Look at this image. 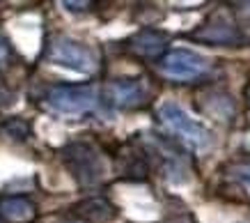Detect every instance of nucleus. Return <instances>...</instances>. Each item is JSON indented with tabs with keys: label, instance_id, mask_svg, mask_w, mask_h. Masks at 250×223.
Returning <instances> with one entry per match:
<instances>
[{
	"label": "nucleus",
	"instance_id": "20e7f679",
	"mask_svg": "<svg viewBox=\"0 0 250 223\" xmlns=\"http://www.w3.org/2000/svg\"><path fill=\"white\" fill-rule=\"evenodd\" d=\"M159 71L172 81H195L209 71V60L188 48H172L159 60Z\"/></svg>",
	"mask_w": 250,
	"mask_h": 223
},
{
	"label": "nucleus",
	"instance_id": "6e6552de",
	"mask_svg": "<svg viewBox=\"0 0 250 223\" xmlns=\"http://www.w3.org/2000/svg\"><path fill=\"white\" fill-rule=\"evenodd\" d=\"M129 48L133 53L143 55V58H156L166 48V35L156 30H143L131 39Z\"/></svg>",
	"mask_w": 250,
	"mask_h": 223
},
{
	"label": "nucleus",
	"instance_id": "423d86ee",
	"mask_svg": "<svg viewBox=\"0 0 250 223\" xmlns=\"http://www.w3.org/2000/svg\"><path fill=\"white\" fill-rule=\"evenodd\" d=\"M147 94H149V90H147L145 81H140V78H136V81H117V83H113L108 88L110 104H115L120 108L140 106V104H145Z\"/></svg>",
	"mask_w": 250,
	"mask_h": 223
},
{
	"label": "nucleus",
	"instance_id": "0eeeda50",
	"mask_svg": "<svg viewBox=\"0 0 250 223\" xmlns=\"http://www.w3.org/2000/svg\"><path fill=\"white\" fill-rule=\"evenodd\" d=\"M195 37L207 44H236V42H241V32L229 21H223L220 16H216L195 32Z\"/></svg>",
	"mask_w": 250,
	"mask_h": 223
},
{
	"label": "nucleus",
	"instance_id": "9b49d317",
	"mask_svg": "<svg viewBox=\"0 0 250 223\" xmlns=\"http://www.w3.org/2000/svg\"><path fill=\"white\" fill-rule=\"evenodd\" d=\"M234 175L241 179L243 184L250 186V163H243V166H236L234 168Z\"/></svg>",
	"mask_w": 250,
	"mask_h": 223
},
{
	"label": "nucleus",
	"instance_id": "f257e3e1",
	"mask_svg": "<svg viewBox=\"0 0 250 223\" xmlns=\"http://www.w3.org/2000/svg\"><path fill=\"white\" fill-rule=\"evenodd\" d=\"M159 117L167 129L177 134L182 140H186L190 147L205 150V147L211 145V131L207 129L205 124L193 120L177 101H163L159 106Z\"/></svg>",
	"mask_w": 250,
	"mask_h": 223
},
{
	"label": "nucleus",
	"instance_id": "39448f33",
	"mask_svg": "<svg viewBox=\"0 0 250 223\" xmlns=\"http://www.w3.org/2000/svg\"><path fill=\"white\" fill-rule=\"evenodd\" d=\"M62 154H64L62 159L67 163V168L71 170V175L76 177L81 184H94L106 173L104 161H101V154L94 147L87 145V143H74Z\"/></svg>",
	"mask_w": 250,
	"mask_h": 223
},
{
	"label": "nucleus",
	"instance_id": "f03ea898",
	"mask_svg": "<svg viewBox=\"0 0 250 223\" xmlns=\"http://www.w3.org/2000/svg\"><path fill=\"white\" fill-rule=\"evenodd\" d=\"M48 60L78 74H92L99 65L94 48L74 37H62V35L48 44Z\"/></svg>",
	"mask_w": 250,
	"mask_h": 223
},
{
	"label": "nucleus",
	"instance_id": "7ed1b4c3",
	"mask_svg": "<svg viewBox=\"0 0 250 223\" xmlns=\"http://www.w3.org/2000/svg\"><path fill=\"white\" fill-rule=\"evenodd\" d=\"M46 104L64 115H83L99 106V90L94 85H58L48 92Z\"/></svg>",
	"mask_w": 250,
	"mask_h": 223
},
{
	"label": "nucleus",
	"instance_id": "ddd939ff",
	"mask_svg": "<svg viewBox=\"0 0 250 223\" xmlns=\"http://www.w3.org/2000/svg\"><path fill=\"white\" fill-rule=\"evenodd\" d=\"M246 94H248V101H250V88H248V90H246Z\"/></svg>",
	"mask_w": 250,
	"mask_h": 223
},
{
	"label": "nucleus",
	"instance_id": "1a4fd4ad",
	"mask_svg": "<svg viewBox=\"0 0 250 223\" xmlns=\"http://www.w3.org/2000/svg\"><path fill=\"white\" fill-rule=\"evenodd\" d=\"M0 214L9 221H28L35 216V205L25 198H7L0 202Z\"/></svg>",
	"mask_w": 250,
	"mask_h": 223
},
{
	"label": "nucleus",
	"instance_id": "9d476101",
	"mask_svg": "<svg viewBox=\"0 0 250 223\" xmlns=\"http://www.w3.org/2000/svg\"><path fill=\"white\" fill-rule=\"evenodd\" d=\"M78 209H81V214H83L85 219H90V221H110L115 216V207L101 198L85 200Z\"/></svg>",
	"mask_w": 250,
	"mask_h": 223
},
{
	"label": "nucleus",
	"instance_id": "f8f14e48",
	"mask_svg": "<svg viewBox=\"0 0 250 223\" xmlns=\"http://www.w3.org/2000/svg\"><path fill=\"white\" fill-rule=\"evenodd\" d=\"M7 58H9V44H7V39L0 35V65L7 62Z\"/></svg>",
	"mask_w": 250,
	"mask_h": 223
}]
</instances>
